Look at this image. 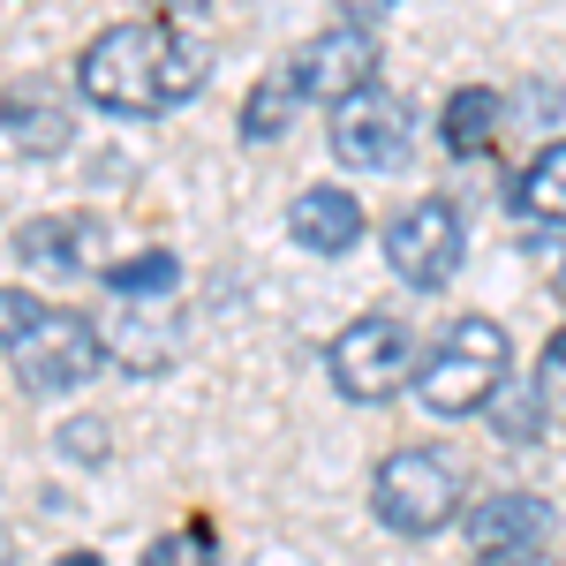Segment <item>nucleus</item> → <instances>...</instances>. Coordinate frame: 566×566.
I'll return each mask as SVG.
<instances>
[{"instance_id": "nucleus-13", "label": "nucleus", "mask_w": 566, "mask_h": 566, "mask_svg": "<svg viewBox=\"0 0 566 566\" xmlns=\"http://www.w3.org/2000/svg\"><path fill=\"white\" fill-rule=\"evenodd\" d=\"M91 242H98V227H84V219H31V227H15V258L39 264V272H84Z\"/></svg>"}, {"instance_id": "nucleus-20", "label": "nucleus", "mask_w": 566, "mask_h": 566, "mask_svg": "<svg viewBox=\"0 0 566 566\" xmlns=\"http://www.w3.org/2000/svg\"><path fill=\"white\" fill-rule=\"evenodd\" d=\"M61 453L69 461H106V423H69L61 431Z\"/></svg>"}, {"instance_id": "nucleus-16", "label": "nucleus", "mask_w": 566, "mask_h": 566, "mask_svg": "<svg viewBox=\"0 0 566 566\" xmlns=\"http://www.w3.org/2000/svg\"><path fill=\"white\" fill-rule=\"evenodd\" d=\"M544 386H522V378H506V386L491 392V431L506 438V446H536L544 438Z\"/></svg>"}, {"instance_id": "nucleus-2", "label": "nucleus", "mask_w": 566, "mask_h": 566, "mask_svg": "<svg viewBox=\"0 0 566 566\" xmlns=\"http://www.w3.org/2000/svg\"><path fill=\"white\" fill-rule=\"evenodd\" d=\"M0 317H8V370H15V386L39 392V400L91 386V370L106 363L98 317H84V310H53L39 295H23V287H8Z\"/></svg>"}, {"instance_id": "nucleus-12", "label": "nucleus", "mask_w": 566, "mask_h": 566, "mask_svg": "<svg viewBox=\"0 0 566 566\" xmlns=\"http://www.w3.org/2000/svg\"><path fill=\"white\" fill-rule=\"evenodd\" d=\"M499 122H506V91L499 84H461L446 98V114H438V136H446L453 159H476L483 144L499 136Z\"/></svg>"}, {"instance_id": "nucleus-23", "label": "nucleus", "mask_w": 566, "mask_h": 566, "mask_svg": "<svg viewBox=\"0 0 566 566\" xmlns=\"http://www.w3.org/2000/svg\"><path fill=\"white\" fill-rule=\"evenodd\" d=\"M340 15H348V23H363V31H378V23L392 15V0H340Z\"/></svg>"}, {"instance_id": "nucleus-5", "label": "nucleus", "mask_w": 566, "mask_h": 566, "mask_svg": "<svg viewBox=\"0 0 566 566\" xmlns=\"http://www.w3.org/2000/svg\"><path fill=\"white\" fill-rule=\"evenodd\" d=\"M325 370H333V392H348V400H392L408 386V370H423L416 325L392 317V310H370L325 348Z\"/></svg>"}, {"instance_id": "nucleus-18", "label": "nucleus", "mask_w": 566, "mask_h": 566, "mask_svg": "<svg viewBox=\"0 0 566 566\" xmlns=\"http://www.w3.org/2000/svg\"><path fill=\"white\" fill-rule=\"evenodd\" d=\"M8 144H15V151H61V144H69V114H53V106H39V98H23V91H15V98H8Z\"/></svg>"}, {"instance_id": "nucleus-9", "label": "nucleus", "mask_w": 566, "mask_h": 566, "mask_svg": "<svg viewBox=\"0 0 566 566\" xmlns=\"http://www.w3.org/2000/svg\"><path fill=\"white\" fill-rule=\"evenodd\" d=\"M287 234L303 242L310 258H348L355 242H363V205H355L348 189L317 181V189H303V197L287 205Z\"/></svg>"}, {"instance_id": "nucleus-19", "label": "nucleus", "mask_w": 566, "mask_h": 566, "mask_svg": "<svg viewBox=\"0 0 566 566\" xmlns=\"http://www.w3.org/2000/svg\"><path fill=\"white\" fill-rule=\"evenodd\" d=\"M144 566H219V544H212V528H175V536H159L144 552Z\"/></svg>"}, {"instance_id": "nucleus-21", "label": "nucleus", "mask_w": 566, "mask_h": 566, "mask_svg": "<svg viewBox=\"0 0 566 566\" xmlns=\"http://www.w3.org/2000/svg\"><path fill=\"white\" fill-rule=\"evenodd\" d=\"M536 386H544V392H566V325L544 340V355H536Z\"/></svg>"}, {"instance_id": "nucleus-11", "label": "nucleus", "mask_w": 566, "mask_h": 566, "mask_svg": "<svg viewBox=\"0 0 566 566\" xmlns=\"http://www.w3.org/2000/svg\"><path fill=\"white\" fill-rule=\"evenodd\" d=\"M98 340L122 370H167L181 348V325L167 310H144V303H122L114 317H98Z\"/></svg>"}, {"instance_id": "nucleus-1", "label": "nucleus", "mask_w": 566, "mask_h": 566, "mask_svg": "<svg viewBox=\"0 0 566 566\" xmlns=\"http://www.w3.org/2000/svg\"><path fill=\"white\" fill-rule=\"evenodd\" d=\"M205 76H212V53L197 39H181V31H167V23H114L76 61V91L106 114H129V122L189 106Z\"/></svg>"}, {"instance_id": "nucleus-25", "label": "nucleus", "mask_w": 566, "mask_h": 566, "mask_svg": "<svg viewBox=\"0 0 566 566\" xmlns=\"http://www.w3.org/2000/svg\"><path fill=\"white\" fill-rule=\"evenodd\" d=\"M559 295H566V264H559Z\"/></svg>"}, {"instance_id": "nucleus-3", "label": "nucleus", "mask_w": 566, "mask_h": 566, "mask_svg": "<svg viewBox=\"0 0 566 566\" xmlns=\"http://www.w3.org/2000/svg\"><path fill=\"white\" fill-rule=\"evenodd\" d=\"M506 363H514L506 325H491L483 310H469V317H453L431 348H423L416 400L431 416H476V408H491V392L506 386Z\"/></svg>"}, {"instance_id": "nucleus-22", "label": "nucleus", "mask_w": 566, "mask_h": 566, "mask_svg": "<svg viewBox=\"0 0 566 566\" xmlns=\"http://www.w3.org/2000/svg\"><path fill=\"white\" fill-rule=\"evenodd\" d=\"M476 566H559L544 544H528V552H476Z\"/></svg>"}, {"instance_id": "nucleus-6", "label": "nucleus", "mask_w": 566, "mask_h": 566, "mask_svg": "<svg viewBox=\"0 0 566 566\" xmlns=\"http://www.w3.org/2000/svg\"><path fill=\"white\" fill-rule=\"evenodd\" d=\"M461 250H469V227H461V212L446 197H416V205H400L386 219V264L416 295H438L461 272Z\"/></svg>"}, {"instance_id": "nucleus-14", "label": "nucleus", "mask_w": 566, "mask_h": 566, "mask_svg": "<svg viewBox=\"0 0 566 566\" xmlns=\"http://www.w3.org/2000/svg\"><path fill=\"white\" fill-rule=\"evenodd\" d=\"M295 114H303V84H295V69H264L250 98H242V144H280V136L295 129Z\"/></svg>"}, {"instance_id": "nucleus-4", "label": "nucleus", "mask_w": 566, "mask_h": 566, "mask_svg": "<svg viewBox=\"0 0 566 566\" xmlns=\"http://www.w3.org/2000/svg\"><path fill=\"white\" fill-rule=\"evenodd\" d=\"M453 506H461V469L438 446H400L370 476V514L392 536H438V528L453 522Z\"/></svg>"}, {"instance_id": "nucleus-10", "label": "nucleus", "mask_w": 566, "mask_h": 566, "mask_svg": "<svg viewBox=\"0 0 566 566\" xmlns=\"http://www.w3.org/2000/svg\"><path fill=\"white\" fill-rule=\"evenodd\" d=\"M461 528L476 552H528V544H552V506L536 491H491L483 506H469Z\"/></svg>"}, {"instance_id": "nucleus-24", "label": "nucleus", "mask_w": 566, "mask_h": 566, "mask_svg": "<svg viewBox=\"0 0 566 566\" xmlns=\"http://www.w3.org/2000/svg\"><path fill=\"white\" fill-rule=\"evenodd\" d=\"M53 566H106L98 552H69V559H53Z\"/></svg>"}, {"instance_id": "nucleus-15", "label": "nucleus", "mask_w": 566, "mask_h": 566, "mask_svg": "<svg viewBox=\"0 0 566 566\" xmlns=\"http://www.w3.org/2000/svg\"><path fill=\"white\" fill-rule=\"evenodd\" d=\"M514 197H522V212H528V219H544V227H566V136L536 151V167L522 175V189H514Z\"/></svg>"}, {"instance_id": "nucleus-17", "label": "nucleus", "mask_w": 566, "mask_h": 566, "mask_svg": "<svg viewBox=\"0 0 566 566\" xmlns=\"http://www.w3.org/2000/svg\"><path fill=\"white\" fill-rule=\"evenodd\" d=\"M106 287H114L122 303H151V295H175L181 287V264H175V250H151V258L106 264Z\"/></svg>"}, {"instance_id": "nucleus-8", "label": "nucleus", "mask_w": 566, "mask_h": 566, "mask_svg": "<svg viewBox=\"0 0 566 566\" xmlns=\"http://www.w3.org/2000/svg\"><path fill=\"white\" fill-rule=\"evenodd\" d=\"M295 84L303 98H325V106H348L355 91L378 84V31H363V23H333V31H317V39L295 45Z\"/></svg>"}, {"instance_id": "nucleus-7", "label": "nucleus", "mask_w": 566, "mask_h": 566, "mask_svg": "<svg viewBox=\"0 0 566 566\" xmlns=\"http://www.w3.org/2000/svg\"><path fill=\"white\" fill-rule=\"evenodd\" d=\"M408 144H416V106L400 91L370 84V91H355L348 106H333V159L355 167V175L408 167Z\"/></svg>"}]
</instances>
